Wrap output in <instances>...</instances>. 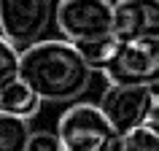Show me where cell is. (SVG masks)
I'll return each instance as SVG.
<instances>
[{
  "label": "cell",
  "instance_id": "1",
  "mask_svg": "<svg viewBox=\"0 0 159 151\" xmlns=\"http://www.w3.org/2000/svg\"><path fill=\"white\" fill-rule=\"evenodd\" d=\"M19 78L41 100L67 103L78 100L89 86L92 67L86 65L81 51L67 41H41L33 49L22 51Z\"/></svg>",
  "mask_w": 159,
  "mask_h": 151
},
{
  "label": "cell",
  "instance_id": "2",
  "mask_svg": "<svg viewBox=\"0 0 159 151\" xmlns=\"http://www.w3.org/2000/svg\"><path fill=\"white\" fill-rule=\"evenodd\" d=\"M57 138L62 151H113L119 143L116 130L94 103H73L57 119Z\"/></svg>",
  "mask_w": 159,
  "mask_h": 151
},
{
  "label": "cell",
  "instance_id": "3",
  "mask_svg": "<svg viewBox=\"0 0 159 151\" xmlns=\"http://www.w3.org/2000/svg\"><path fill=\"white\" fill-rule=\"evenodd\" d=\"M54 19L73 46L113 38V3L108 0H62L57 3Z\"/></svg>",
  "mask_w": 159,
  "mask_h": 151
},
{
  "label": "cell",
  "instance_id": "4",
  "mask_svg": "<svg viewBox=\"0 0 159 151\" xmlns=\"http://www.w3.org/2000/svg\"><path fill=\"white\" fill-rule=\"evenodd\" d=\"M57 14L54 0H0V35L19 51L43 41Z\"/></svg>",
  "mask_w": 159,
  "mask_h": 151
},
{
  "label": "cell",
  "instance_id": "5",
  "mask_svg": "<svg viewBox=\"0 0 159 151\" xmlns=\"http://www.w3.org/2000/svg\"><path fill=\"white\" fill-rule=\"evenodd\" d=\"M100 111L105 113V119L111 121V127L116 130V135L132 132L138 127L148 124V116L157 97L148 86H121V84H111L100 97Z\"/></svg>",
  "mask_w": 159,
  "mask_h": 151
},
{
  "label": "cell",
  "instance_id": "6",
  "mask_svg": "<svg viewBox=\"0 0 159 151\" xmlns=\"http://www.w3.org/2000/svg\"><path fill=\"white\" fill-rule=\"evenodd\" d=\"M105 78L121 86H157L159 84V38L119 46L116 59L108 65Z\"/></svg>",
  "mask_w": 159,
  "mask_h": 151
},
{
  "label": "cell",
  "instance_id": "7",
  "mask_svg": "<svg viewBox=\"0 0 159 151\" xmlns=\"http://www.w3.org/2000/svg\"><path fill=\"white\" fill-rule=\"evenodd\" d=\"M159 38V0L113 3V41L119 46Z\"/></svg>",
  "mask_w": 159,
  "mask_h": 151
},
{
  "label": "cell",
  "instance_id": "8",
  "mask_svg": "<svg viewBox=\"0 0 159 151\" xmlns=\"http://www.w3.org/2000/svg\"><path fill=\"white\" fill-rule=\"evenodd\" d=\"M41 103L43 100L22 81V78L11 81L6 89H0V111H3V113H11V116H19V119H27V121H30V119L38 113Z\"/></svg>",
  "mask_w": 159,
  "mask_h": 151
},
{
  "label": "cell",
  "instance_id": "9",
  "mask_svg": "<svg viewBox=\"0 0 159 151\" xmlns=\"http://www.w3.org/2000/svg\"><path fill=\"white\" fill-rule=\"evenodd\" d=\"M30 121L0 111V151H27L30 143Z\"/></svg>",
  "mask_w": 159,
  "mask_h": 151
},
{
  "label": "cell",
  "instance_id": "10",
  "mask_svg": "<svg viewBox=\"0 0 159 151\" xmlns=\"http://www.w3.org/2000/svg\"><path fill=\"white\" fill-rule=\"evenodd\" d=\"M81 51V57L86 59V65L92 70H108V65L116 59L119 54V43L113 38H105V41H94V43H84V46H75Z\"/></svg>",
  "mask_w": 159,
  "mask_h": 151
},
{
  "label": "cell",
  "instance_id": "11",
  "mask_svg": "<svg viewBox=\"0 0 159 151\" xmlns=\"http://www.w3.org/2000/svg\"><path fill=\"white\" fill-rule=\"evenodd\" d=\"M113 151H159V132L151 124H143L119 138Z\"/></svg>",
  "mask_w": 159,
  "mask_h": 151
},
{
  "label": "cell",
  "instance_id": "12",
  "mask_svg": "<svg viewBox=\"0 0 159 151\" xmlns=\"http://www.w3.org/2000/svg\"><path fill=\"white\" fill-rule=\"evenodd\" d=\"M19 70H22V51L14 49L0 35V89H6L11 81H16Z\"/></svg>",
  "mask_w": 159,
  "mask_h": 151
},
{
  "label": "cell",
  "instance_id": "13",
  "mask_svg": "<svg viewBox=\"0 0 159 151\" xmlns=\"http://www.w3.org/2000/svg\"><path fill=\"white\" fill-rule=\"evenodd\" d=\"M27 151H62V143H59L57 132H46V130H38V132L30 135Z\"/></svg>",
  "mask_w": 159,
  "mask_h": 151
},
{
  "label": "cell",
  "instance_id": "14",
  "mask_svg": "<svg viewBox=\"0 0 159 151\" xmlns=\"http://www.w3.org/2000/svg\"><path fill=\"white\" fill-rule=\"evenodd\" d=\"M148 124L159 132V100H157V105H154V111H151V116H148Z\"/></svg>",
  "mask_w": 159,
  "mask_h": 151
},
{
  "label": "cell",
  "instance_id": "15",
  "mask_svg": "<svg viewBox=\"0 0 159 151\" xmlns=\"http://www.w3.org/2000/svg\"><path fill=\"white\" fill-rule=\"evenodd\" d=\"M151 92H154V97L159 100V84H157V86H151Z\"/></svg>",
  "mask_w": 159,
  "mask_h": 151
},
{
  "label": "cell",
  "instance_id": "16",
  "mask_svg": "<svg viewBox=\"0 0 159 151\" xmlns=\"http://www.w3.org/2000/svg\"><path fill=\"white\" fill-rule=\"evenodd\" d=\"M59 3H62V0H59Z\"/></svg>",
  "mask_w": 159,
  "mask_h": 151
},
{
  "label": "cell",
  "instance_id": "17",
  "mask_svg": "<svg viewBox=\"0 0 159 151\" xmlns=\"http://www.w3.org/2000/svg\"><path fill=\"white\" fill-rule=\"evenodd\" d=\"M116 3H119V0H116Z\"/></svg>",
  "mask_w": 159,
  "mask_h": 151
}]
</instances>
